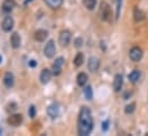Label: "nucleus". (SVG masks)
<instances>
[{"label":"nucleus","mask_w":148,"mask_h":136,"mask_svg":"<svg viewBox=\"0 0 148 136\" xmlns=\"http://www.w3.org/2000/svg\"><path fill=\"white\" fill-rule=\"evenodd\" d=\"M92 129H93V119L91 116V111L87 106H83L78 116V134L82 136H86L92 132Z\"/></svg>","instance_id":"obj_1"},{"label":"nucleus","mask_w":148,"mask_h":136,"mask_svg":"<svg viewBox=\"0 0 148 136\" xmlns=\"http://www.w3.org/2000/svg\"><path fill=\"white\" fill-rule=\"evenodd\" d=\"M110 17H111L110 6L106 1H102L100 3V18L102 21H109Z\"/></svg>","instance_id":"obj_2"},{"label":"nucleus","mask_w":148,"mask_h":136,"mask_svg":"<svg viewBox=\"0 0 148 136\" xmlns=\"http://www.w3.org/2000/svg\"><path fill=\"white\" fill-rule=\"evenodd\" d=\"M71 40V32L69 30H62L59 35V44L62 47H67Z\"/></svg>","instance_id":"obj_3"},{"label":"nucleus","mask_w":148,"mask_h":136,"mask_svg":"<svg viewBox=\"0 0 148 136\" xmlns=\"http://www.w3.org/2000/svg\"><path fill=\"white\" fill-rule=\"evenodd\" d=\"M44 54L47 58H52L54 55H55V44L53 40H49L47 41L45 48H44Z\"/></svg>","instance_id":"obj_4"},{"label":"nucleus","mask_w":148,"mask_h":136,"mask_svg":"<svg viewBox=\"0 0 148 136\" xmlns=\"http://www.w3.org/2000/svg\"><path fill=\"white\" fill-rule=\"evenodd\" d=\"M64 64V58L61 56V57H58L55 61H54V64L52 67V73L54 75H59L62 71V67Z\"/></svg>","instance_id":"obj_5"},{"label":"nucleus","mask_w":148,"mask_h":136,"mask_svg":"<svg viewBox=\"0 0 148 136\" xmlns=\"http://www.w3.org/2000/svg\"><path fill=\"white\" fill-rule=\"evenodd\" d=\"M14 28V20L12 16H6L1 23V29L5 32H10Z\"/></svg>","instance_id":"obj_6"},{"label":"nucleus","mask_w":148,"mask_h":136,"mask_svg":"<svg viewBox=\"0 0 148 136\" xmlns=\"http://www.w3.org/2000/svg\"><path fill=\"white\" fill-rule=\"evenodd\" d=\"M129 55H130V58L133 62H139L143 58V50L139 47H132Z\"/></svg>","instance_id":"obj_7"},{"label":"nucleus","mask_w":148,"mask_h":136,"mask_svg":"<svg viewBox=\"0 0 148 136\" xmlns=\"http://www.w3.org/2000/svg\"><path fill=\"white\" fill-rule=\"evenodd\" d=\"M22 121H23V117H22V114H20V113H15V114H12L8 119H7V122H8V125H10V126H14V127H17V126H20L21 124H22Z\"/></svg>","instance_id":"obj_8"},{"label":"nucleus","mask_w":148,"mask_h":136,"mask_svg":"<svg viewBox=\"0 0 148 136\" xmlns=\"http://www.w3.org/2000/svg\"><path fill=\"white\" fill-rule=\"evenodd\" d=\"M100 67V60L95 56H91L88 58V62H87V68L91 72H95L98 71V69Z\"/></svg>","instance_id":"obj_9"},{"label":"nucleus","mask_w":148,"mask_h":136,"mask_svg":"<svg viewBox=\"0 0 148 136\" xmlns=\"http://www.w3.org/2000/svg\"><path fill=\"white\" fill-rule=\"evenodd\" d=\"M52 74H53V73H52L51 70H48V69H44V70L40 72V77H39L40 82L44 84V85L48 84L49 80H51V78H52Z\"/></svg>","instance_id":"obj_10"},{"label":"nucleus","mask_w":148,"mask_h":136,"mask_svg":"<svg viewBox=\"0 0 148 136\" xmlns=\"http://www.w3.org/2000/svg\"><path fill=\"white\" fill-rule=\"evenodd\" d=\"M112 86H114V90H115L116 93L121 92V89H122V87H123V77H122V74H116V75H115Z\"/></svg>","instance_id":"obj_11"},{"label":"nucleus","mask_w":148,"mask_h":136,"mask_svg":"<svg viewBox=\"0 0 148 136\" xmlns=\"http://www.w3.org/2000/svg\"><path fill=\"white\" fill-rule=\"evenodd\" d=\"M2 81H3V85L7 88H12L14 86V75H13V73H10V72L5 73Z\"/></svg>","instance_id":"obj_12"},{"label":"nucleus","mask_w":148,"mask_h":136,"mask_svg":"<svg viewBox=\"0 0 148 136\" xmlns=\"http://www.w3.org/2000/svg\"><path fill=\"white\" fill-rule=\"evenodd\" d=\"M60 113V107L58 104H52L47 107V114L51 117V118H56Z\"/></svg>","instance_id":"obj_13"},{"label":"nucleus","mask_w":148,"mask_h":136,"mask_svg":"<svg viewBox=\"0 0 148 136\" xmlns=\"http://www.w3.org/2000/svg\"><path fill=\"white\" fill-rule=\"evenodd\" d=\"M10 45L13 48H18L21 46V37L17 32H14V33L10 35Z\"/></svg>","instance_id":"obj_14"},{"label":"nucleus","mask_w":148,"mask_h":136,"mask_svg":"<svg viewBox=\"0 0 148 136\" xmlns=\"http://www.w3.org/2000/svg\"><path fill=\"white\" fill-rule=\"evenodd\" d=\"M47 35H48V32H47L46 30L39 29V30H37V31L35 32V39H36L37 41H39V42H42V41L46 40Z\"/></svg>","instance_id":"obj_15"},{"label":"nucleus","mask_w":148,"mask_h":136,"mask_svg":"<svg viewBox=\"0 0 148 136\" xmlns=\"http://www.w3.org/2000/svg\"><path fill=\"white\" fill-rule=\"evenodd\" d=\"M15 7V1L14 0H5L2 3V10L5 13H10Z\"/></svg>","instance_id":"obj_16"},{"label":"nucleus","mask_w":148,"mask_h":136,"mask_svg":"<svg viewBox=\"0 0 148 136\" xmlns=\"http://www.w3.org/2000/svg\"><path fill=\"white\" fill-rule=\"evenodd\" d=\"M87 80H88V77H87L86 73H84V72L78 73V75H77V84H78V86L84 87V85H86Z\"/></svg>","instance_id":"obj_17"},{"label":"nucleus","mask_w":148,"mask_h":136,"mask_svg":"<svg viewBox=\"0 0 148 136\" xmlns=\"http://www.w3.org/2000/svg\"><path fill=\"white\" fill-rule=\"evenodd\" d=\"M145 13L144 10L139 9V8H134V12H133V17H134V21L136 22H141L144 18H145Z\"/></svg>","instance_id":"obj_18"},{"label":"nucleus","mask_w":148,"mask_h":136,"mask_svg":"<svg viewBox=\"0 0 148 136\" xmlns=\"http://www.w3.org/2000/svg\"><path fill=\"white\" fill-rule=\"evenodd\" d=\"M84 60H85L84 54H83V53H77V55L75 56V58H74V65L76 68L82 67L83 63H84Z\"/></svg>","instance_id":"obj_19"},{"label":"nucleus","mask_w":148,"mask_h":136,"mask_svg":"<svg viewBox=\"0 0 148 136\" xmlns=\"http://www.w3.org/2000/svg\"><path fill=\"white\" fill-rule=\"evenodd\" d=\"M44 1H45V3H46L48 7H51V8H53V9L59 8V7L62 5V2H63V0H44Z\"/></svg>","instance_id":"obj_20"},{"label":"nucleus","mask_w":148,"mask_h":136,"mask_svg":"<svg viewBox=\"0 0 148 136\" xmlns=\"http://www.w3.org/2000/svg\"><path fill=\"white\" fill-rule=\"evenodd\" d=\"M139 78H140V71L139 70H133L130 74H129V80L131 81V82H137L138 80H139Z\"/></svg>","instance_id":"obj_21"},{"label":"nucleus","mask_w":148,"mask_h":136,"mask_svg":"<svg viewBox=\"0 0 148 136\" xmlns=\"http://www.w3.org/2000/svg\"><path fill=\"white\" fill-rule=\"evenodd\" d=\"M83 5L88 10H93L97 6V0H83Z\"/></svg>","instance_id":"obj_22"},{"label":"nucleus","mask_w":148,"mask_h":136,"mask_svg":"<svg viewBox=\"0 0 148 136\" xmlns=\"http://www.w3.org/2000/svg\"><path fill=\"white\" fill-rule=\"evenodd\" d=\"M84 95H85V97L90 101V100H92V97H93V92H92V87L91 86H86L85 87V89H84Z\"/></svg>","instance_id":"obj_23"},{"label":"nucleus","mask_w":148,"mask_h":136,"mask_svg":"<svg viewBox=\"0 0 148 136\" xmlns=\"http://www.w3.org/2000/svg\"><path fill=\"white\" fill-rule=\"evenodd\" d=\"M134 110H136V103H130V104H127V105L125 106V109H124L125 113H127V114L132 113Z\"/></svg>","instance_id":"obj_24"},{"label":"nucleus","mask_w":148,"mask_h":136,"mask_svg":"<svg viewBox=\"0 0 148 136\" xmlns=\"http://www.w3.org/2000/svg\"><path fill=\"white\" fill-rule=\"evenodd\" d=\"M83 44H84V40L82 39V38H76L74 41V46L76 48H80L82 46H83Z\"/></svg>","instance_id":"obj_25"},{"label":"nucleus","mask_w":148,"mask_h":136,"mask_svg":"<svg viewBox=\"0 0 148 136\" xmlns=\"http://www.w3.org/2000/svg\"><path fill=\"white\" fill-rule=\"evenodd\" d=\"M29 116H30L31 118H35V116H36V107H35L34 105L29 107Z\"/></svg>","instance_id":"obj_26"},{"label":"nucleus","mask_w":148,"mask_h":136,"mask_svg":"<svg viewBox=\"0 0 148 136\" xmlns=\"http://www.w3.org/2000/svg\"><path fill=\"white\" fill-rule=\"evenodd\" d=\"M121 6H122V0H117V12H116V18L119 17V13H121Z\"/></svg>","instance_id":"obj_27"},{"label":"nucleus","mask_w":148,"mask_h":136,"mask_svg":"<svg viewBox=\"0 0 148 136\" xmlns=\"http://www.w3.org/2000/svg\"><path fill=\"white\" fill-rule=\"evenodd\" d=\"M17 109V105L15 104V103H10V104H8V111H15Z\"/></svg>","instance_id":"obj_28"},{"label":"nucleus","mask_w":148,"mask_h":136,"mask_svg":"<svg viewBox=\"0 0 148 136\" xmlns=\"http://www.w3.org/2000/svg\"><path fill=\"white\" fill-rule=\"evenodd\" d=\"M29 65H30L31 68H36V67H37V62H36L35 60H31V61L29 62Z\"/></svg>","instance_id":"obj_29"},{"label":"nucleus","mask_w":148,"mask_h":136,"mask_svg":"<svg viewBox=\"0 0 148 136\" xmlns=\"http://www.w3.org/2000/svg\"><path fill=\"white\" fill-rule=\"evenodd\" d=\"M108 121H105V122H102V126H101V128L103 129V131H107L108 129Z\"/></svg>","instance_id":"obj_30"},{"label":"nucleus","mask_w":148,"mask_h":136,"mask_svg":"<svg viewBox=\"0 0 148 136\" xmlns=\"http://www.w3.org/2000/svg\"><path fill=\"white\" fill-rule=\"evenodd\" d=\"M31 1H32V0H25V1H24V5H28V3H30Z\"/></svg>","instance_id":"obj_31"},{"label":"nucleus","mask_w":148,"mask_h":136,"mask_svg":"<svg viewBox=\"0 0 148 136\" xmlns=\"http://www.w3.org/2000/svg\"><path fill=\"white\" fill-rule=\"evenodd\" d=\"M1 61H2V57H1V56H0V63H1Z\"/></svg>","instance_id":"obj_32"},{"label":"nucleus","mask_w":148,"mask_h":136,"mask_svg":"<svg viewBox=\"0 0 148 136\" xmlns=\"http://www.w3.org/2000/svg\"><path fill=\"white\" fill-rule=\"evenodd\" d=\"M147 135H148V133H147Z\"/></svg>","instance_id":"obj_33"}]
</instances>
